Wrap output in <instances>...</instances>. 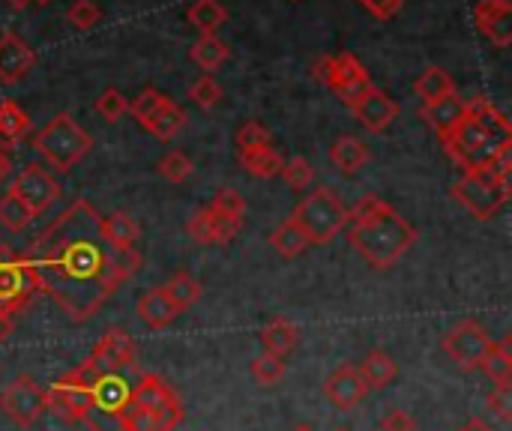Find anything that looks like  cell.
<instances>
[{"mask_svg": "<svg viewBox=\"0 0 512 431\" xmlns=\"http://www.w3.org/2000/svg\"><path fill=\"white\" fill-rule=\"evenodd\" d=\"M36 285L75 321H90L138 267V252H114L102 237V216L87 198H75L24 255Z\"/></svg>", "mask_w": 512, "mask_h": 431, "instance_id": "obj_1", "label": "cell"}, {"mask_svg": "<svg viewBox=\"0 0 512 431\" xmlns=\"http://www.w3.org/2000/svg\"><path fill=\"white\" fill-rule=\"evenodd\" d=\"M348 225V240L354 252L375 270H390L417 243V228L378 195L360 198L348 210Z\"/></svg>", "mask_w": 512, "mask_h": 431, "instance_id": "obj_2", "label": "cell"}, {"mask_svg": "<svg viewBox=\"0 0 512 431\" xmlns=\"http://www.w3.org/2000/svg\"><path fill=\"white\" fill-rule=\"evenodd\" d=\"M450 159L462 171H486L507 147H512V126L507 114L486 96L465 102L462 123L441 138Z\"/></svg>", "mask_w": 512, "mask_h": 431, "instance_id": "obj_3", "label": "cell"}, {"mask_svg": "<svg viewBox=\"0 0 512 431\" xmlns=\"http://www.w3.org/2000/svg\"><path fill=\"white\" fill-rule=\"evenodd\" d=\"M33 147L36 153L57 171H72L90 150H93V138L87 129H81L72 114L60 111L54 114L33 138Z\"/></svg>", "mask_w": 512, "mask_h": 431, "instance_id": "obj_4", "label": "cell"}, {"mask_svg": "<svg viewBox=\"0 0 512 431\" xmlns=\"http://www.w3.org/2000/svg\"><path fill=\"white\" fill-rule=\"evenodd\" d=\"M291 219L306 231L312 246H327L348 228V207L336 198V192L321 186L297 204Z\"/></svg>", "mask_w": 512, "mask_h": 431, "instance_id": "obj_5", "label": "cell"}, {"mask_svg": "<svg viewBox=\"0 0 512 431\" xmlns=\"http://www.w3.org/2000/svg\"><path fill=\"white\" fill-rule=\"evenodd\" d=\"M453 198L480 222L498 216V210L510 201V180L495 177L489 171H465L453 186Z\"/></svg>", "mask_w": 512, "mask_h": 431, "instance_id": "obj_6", "label": "cell"}, {"mask_svg": "<svg viewBox=\"0 0 512 431\" xmlns=\"http://www.w3.org/2000/svg\"><path fill=\"white\" fill-rule=\"evenodd\" d=\"M45 411L60 417L63 423H84L90 426L93 417V399H90V378L87 366L66 372L45 390Z\"/></svg>", "mask_w": 512, "mask_h": 431, "instance_id": "obj_7", "label": "cell"}, {"mask_svg": "<svg viewBox=\"0 0 512 431\" xmlns=\"http://www.w3.org/2000/svg\"><path fill=\"white\" fill-rule=\"evenodd\" d=\"M39 294L36 276L27 264V258L12 255L9 249H0V315H15L33 303Z\"/></svg>", "mask_w": 512, "mask_h": 431, "instance_id": "obj_8", "label": "cell"}, {"mask_svg": "<svg viewBox=\"0 0 512 431\" xmlns=\"http://www.w3.org/2000/svg\"><path fill=\"white\" fill-rule=\"evenodd\" d=\"M492 339L489 333L474 321V318H465L459 321L453 330H447V336L441 339V348L444 354L462 369V372H480L486 354L492 351Z\"/></svg>", "mask_w": 512, "mask_h": 431, "instance_id": "obj_9", "label": "cell"}, {"mask_svg": "<svg viewBox=\"0 0 512 431\" xmlns=\"http://www.w3.org/2000/svg\"><path fill=\"white\" fill-rule=\"evenodd\" d=\"M0 411L18 429H30L45 414V390L33 378L18 375L0 390Z\"/></svg>", "mask_w": 512, "mask_h": 431, "instance_id": "obj_10", "label": "cell"}, {"mask_svg": "<svg viewBox=\"0 0 512 431\" xmlns=\"http://www.w3.org/2000/svg\"><path fill=\"white\" fill-rule=\"evenodd\" d=\"M9 192H12L33 216H39V213H45V210L60 198L63 189H60V183H57L42 165L30 162V165L12 180Z\"/></svg>", "mask_w": 512, "mask_h": 431, "instance_id": "obj_11", "label": "cell"}, {"mask_svg": "<svg viewBox=\"0 0 512 431\" xmlns=\"http://www.w3.org/2000/svg\"><path fill=\"white\" fill-rule=\"evenodd\" d=\"M327 87H330L348 108H354L375 84H372L369 72L363 69V63H360L351 51H345V54H333V69H330Z\"/></svg>", "mask_w": 512, "mask_h": 431, "instance_id": "obj_12", "label": "cell"}, {"mask_svg": "<svg viewBox=\"0 0 512 431\" xmlns=\"http://www.w3.org/2000/svg\"><path fill=\"white\" fill-rule=\"evenodd\" d=\"M135 360H138L135 342H132L129 333L120 330V327L105 330V336L96 342V348H93V354H90V363H93L96 369H102V372H117V375L126 372V369H132Z\"/></svg>", "mask_w": 512, "mask_h": 431, "instance_id": "obj_13", "label": "cell"}, {"mask_svg": "<svg viewBox=\"0 0 512 431\" xmlns=\"http://www.w3.org/2000/svg\"><path fill=\"white\" fill-rule=\"evenodd\" d=\"M351 111H354V117L360 120V126L366 132L381 135V132H387L393 126V120L399 117L402 108H399V102L390 93H384L381 87H372Z\"/></svg>", "mask_w": 512, "mask_h": 431, "instance_id": "obj_14", "label": "cell"}, {"mask_svg": "<svg viewBox=\"0 0 512 431\" xmlns=\"http://www.w3.org/2000/svg\"><path fill=\"white\" fill-rule=\"evenodd\" d=\"M474 24L495 48H507L512 42L510 0H480L474 9Z\"/></svg>", "mask_w": 512, "mask_h": 431, "instance_id": "obj_15", "label": "cell"}, {"mask_svg": "<svg viewBox=\"0 0 512 431\" xmlns=\"http://www.w3.org/2000/svg\"><path fill=\"white\" fill-rule=\"evenodd\" d=\"M33 66V48L12 30L0 33V84H18L21 78H27V72H33Z\"/></svg>", "mask_w": 512, "mask_h": 431, "instance_id": "obj_16", "label": "cell"}, {"mask_svg": "<svg viewBox=\"0 0 512 431\" xmlns=\"http://www.w3.org/2000/svg\"><path fill=\"white\" fill-rule=\"evenodd\" d=\"M324 396L336 405V411H354L369 396V387L363 384L357 366H339L324 381Z\"/></svg>", "mask_w": 512, "mask_h": 431, "instance_id": "obj_17", "label": "cell"}, {"mask_svg": "<svg viewBox=\"0 0 512 431\" xmlns=\"http://www.w3.org/2000/svg\"><path fill=\"white\" fill-rule=\"evenodd\" d=\"M102 237L114 252H135V243L141 240V228L129 213L117 210L111 216H102Z\"/></svg>", "mask_w": 512, "mask_h": 431, "instance_id": "obj_18", "label": "cell"}, {"mask_svg": "<svg viewBox=\"0 0 512 431\" xmlns=\"http://www.w3.org/2000/svg\"><path fill=\"white\" fill-rule=\"evenodd\" d=\"M138 318L144 321V327L147 330H165V327H171L174 324V318L180 315L177 309H174V303L165 297V291L162 288H153V291H147V294H141V300H138Z\"/></svg>", "mask_w": 512, "mask_h": 431, "instance_id": "obj_19", "label": "cell"}, {"mask_svg": "<svg viewBox=\"0 0 512 431\" xmlns=\"http://www.w3.org/2000/svg\"><path fill=\"white\" fill-rule=\"evenodd\" d=\"M357 372H360V378H363V384L369 387V390H387L393 381H396V360L384 351V348H372L363 360H360V366H357Z\"/></svg>", "mask_w": 512, "mask_h": 431, "instance_id": "obj_20", "label": "cell"}, {"mask_svg": "<svg viewBox=\"0 0 512 431\" xmlns=\"http://www.w3.org/2000/svg\"><path fill=\"white\" fill-rule=\"evenodd\" d=\"M261 345H264V354L288 357L300 345V327L291 324L288 318H273L261 330Z\"/></svg>", "mask_w": 512, "mask_h": 431, "instance_id": "obj_21", "label": "cell"}, {"mask_svg": "<svg viewBox=\"0 0 512 431\" xmlns=\"http://www.w3.org/2000/svg\"><path fill=\"white\" fill-rule=\"evenodd\" d=\"M462 117H465V99L459 96H447L435 105H423V120L438 132V138L450 135L462 123Z\"/></svg>", "mask_w": 512, "mask_h": 431, "instance_id": "obj_22", "label": "cell"}, {"mask_svg": "<svg viewBox=\"0 0 512 431\" xmlns=\"http://www.w3.org/2000/svg\"><path fill=\"white\" fill-rule=\"evenodd\" d=\"M30 132V117L21 111L18 102L3 99L0 102V150H12L18 141H24Z\"/></svg>", "mask_w": 512, "mask_h": 431, "instance_id": "obj_23", "label": "cell"}, {"mask_svg": "<svg viewBox=\"0 0 512 431\" xmlns=\"http://www.w3.org/2000/svg\"><path fill=\"white\" fill-rule=\"evenodd\" d=\"M330 162H333L342 174H357V171L369 162V147H366L357 135H342V138H336V144L330 147Z\"/></svg>", "mask_w": 512, "mask_h": 431, "instance_id": "obj_24", "label": "cell"}, {"mask_svg": "<svg viewBox=\"0 0 512 431\" xmlns=\"http://www.w3.org/2000/svg\"><path fill=\"white\" fill-rule=\"evenodd\" d=\"M414 90H417V96L423 99V105H435V102H441V99H447V96H456V81H453V75H450L447 69L429 66V69L417 78Z\"/></svg>", "mask_w": 512, "mask_h": 431, "instance_id": "obj_25", "label": "cell"}, {"mask_svg": "<svg viewBox=\"0 0 512 431\" xmlns=\"http://www.w3.org/2000/svg\"><path fill=\"white\" fill-rule=\"evenodd\" d=\"M186 123H189L186 111H183L177 102L165 99V105H162V108L153 114V120L147 123V132H150L153 138H159V141H171V138H177V135L186 129Z\"/></svg>", "mask_w": 512, "mask_h": 431, "instance_id": "obj_26", "label": "cell"}, {"mask_svg": "<svg viewBox=\"0 0 512 431\" xmlns=\"http://www.w3.org/2000/svg\"><path fill=\"white\" fill-rule=\"evenodd\" d=\"M162 291H165V297L174 303V309H177V312L192 309V306L201 300V294H204L201 282H198L192 273H174V276L162 285Z\"/></svg>", "mask_w": 512, "mask_h": 431, "instance_id": "obj_27", "label": "cell"}, {"mask_svg": "<svg viewBox=\"0 0 512 431\" xmlns=\"http://www.w3.org/2000/svg\"><path fill=\"white\" fill-rule=\"evenodd\" d=\"M186 18L201 36H207V33H216L228 21V9L219 0H195L186 9Z\"/></svg>", "mask_w": 512, "mask_h": 431, "instance_id": "obj_28", "label": "cell"}, {"mask_svg": "<svg viewBox=\"0 0 512 431\" xmlns=\"http://www.w3.org/2000/svg\"><path fill=\"white\" fill-rule=\"evenodd\" d=\"M270 246H273L282 258H297V255H303L312 243H309L306 231H303L294 219H285V222L270 234Z\"/></svg>", "mask_w": 512, "mask_h": 431, "instance_id": "obj_29", "label": "cell"}, {"mask_svg": "<svg viewBox=\"0 0 512 431\" xmlns=\"http://www.w3.org/2000/svg\"><path fill=\"white\" fill-rule=\"evenodd\" d=\"M189 57L204 72H213V69H219L228 60V45L216 33H207V36H198V42L189 48Z\"/></svg>", "mask_w": 512, "mask_h": 431, "instance_id": "obj_30", "label": "cell"}, {"mask_svg": "<svg viewBox=\"0 0 512 431\" xmlns=\"http://www.w3.org/2000/svg\"><path fill=\"white\" fill-rule=\"evenodd\" d=\"M480 372H486L489 381H495V387H510L512 381V351H510V339L504 342H495L492 351L486 354Z\"/></svg>", "mask_w": 512, "mask_h": 431, "instance_id": "obj_31", "label": "cell"}, {"mask_svg": "<svg viewBox=\"0 0 512 431\" xmlns=\"http://www.w3.org/2000/svg\"><path fill=\"white\" fill-rule=\"evenodd\" d=\"M240 165L252 174V177H261V180H270L282 171L285 159L276 147H264V150H252V153H240Z\"/></svg>", "mask_w": 512, "mask_h": 431, "instance_id": "obj_32", "label": "cell"}, {"mask_svg": "<svg viewBox=\"0 0 512 431\" xmlns=\"http://www.w3.org/2000/svg\"><path fill=\"white\" fill-rule=\"evenodd\" d=\"M117 423H120V431H171V426L159 417V411L135 408V405H126Z\"/></svg>", "mask_w": 512, "mask_h": 431, "instance_id": "obj_33", "label": "cell"}, {"mask_svg": "<svg viewBox=\"0 0 512 431\" xmlns=\"http://www.w3.org/2000/svg\"><path fill=\"white\" fill-rule=\"evenodd\" d=\"M264 147H273L270 129L261 120H246L237 129V156L240 153H252V150H264Z\"/></svg>", "mask_w": 512, "mask_h": 431, "instance_id": "obj_34", "label": "cell"}, {"mask_svg": "<svg viewBox=\"0 0 512 431\" xmlns=\"http://www.w3.org/2000/svg\"><path fill=\"white\" fill-rule=\"evenodd\" d=\"M288 375V366H285V357H273V354H261L252 360V378L261 384V387H276L282 384Z\"/></svg>", "mask_w": 512, "mask_h": 431, "instance_id": "obj_35", "label": "cell"}, {"mask_svg": "<svg viewBox=\"0 0 512 431\" xmlns=\"http://www.w3.org/2000/svg\"><path fill=\"white\" fill-rule=\"evenodd\" d=\"M30 219H33V213H30L12 192L0 195V225H3L6 231L18 234V231H24V228L30 225Z\"/></svg>", "mask_w": 512, "mask_h": 431, "instance_id": "obj_36", "label": "cell"}, {"mask_svg": "<svg viewBox=\"0 0 512 431\" xmlns=\"http://www.w3.org/2000/svg\"><path fill=\"white\" fill-rule=\"evenodd\" d=\"M192 171H195V165H192V159L183 150H171V153H165L159 159V174L168 183H186L192 177Z\"/></svg>", "mask_w": 512, "mask_h": 431, "instance_id": "obj_37", "label": "cell"}, {"mask_svg": "<svg viewBox=\"0 0 512 431\" xmlns=\"http://www.w3.org/2000/svg\"><path fill=\"white\" fill-rule=\"evenodd\" d=\"M96 114L105 120V123H117L126 111H129V102H126V96L117 90V87H105L99 96H96Z\"/></svg>", "mask_w": 512, "mask_h": 431, "instance_id": "obj_38", "label": "cell"}, {"mask_svg": "<svg viewBox=\"0 0 512 431\" xmlns=\"http://www.w3.org/2000/svg\"><path fill=\"white\" fill-rule=\"evenodd\" d=\"M279 174L285 177L288 189H294V192L309 189V186H312V180H315V168H312V165H309V159H303V156L288 159V162L282 165V171H279Z\"/></svg>", "mask_w": 512, "mask_h": 431, "instance_id": "obj_39", "label": "cell"}, {"mask_svg": "<svg viewBox=\"0 0 512 431\" xmlns=\"http://www.w3.org/2000/svg\"><path fill=\"white\" fill-rule=\"evenodd\" d=\"M213 213H219V216H228V219H237V222H243V213H246V201H243V195L237 192V189H228V186H222L216 195H213V201L207 204Z\"/></svg>", "mask_w": 512, "mask_h": 431, "instance_id": "obj_40", "label": "cell"}, {"mask_svg": "<svg viewBox=\"0 0 512 431\" xmlns=\"http://www.w3.org/2000/svg\"><path fill=\"white\" fill-rule=\"evenodd\" d=\"M189 99H192L198 108L210 111V108H216V105H219V99H222V87H219V81H216L213 75H201V78L189 87Z\"/></svg>", "mask_w": 512, "mask_h": 431, "instance_id": "obj_41", "label": "cell"}, {"mask_svg": "<svg viewBox=\"0 0 512 431\" xmlns=\"http://www.w3.org/2000/svg\"><path fill=\"white\" fill-rule=\"evenodd\" d=\"M165 99H168V96H162L159 90H141V93H138V99L129 105V111H132V117L147 129V123H150V120H153V114L165 105Z\"/></svg>", "mask_w": 512, "mask_h": 431, "instance_id": "obj_42", "label": "cell"}, {"mask_svg": "<svg viewBox=\"0 0 512 431\" xmlns=\"http://www.w3.org/2000/svg\"><path fill=\"white\" fill-rule=\"evenodd\" d=\"M186 234L198 243V246H216L213 243V216L207 207L195 210V216L186 222Z\"/></svg>", "mask_w": 512, "mask_h": 431, "instance_id": "obj_43", "label": "cell"}, {"mask_svg": "<svg viewBox=\"0 0 512 431\" xmlns=\"http://www.w3.org/2000/svg\"><path fill=\"white\" fill-rule=\"evenodd\" d=\"M99 6L93 0H75L66 12V21L75 27V30H90L93 24H99Z\"/></svg>", "mask_w": 512, "mask_h": 431, "instance_id": "obj_44", "label": "cell"}, {"mask_svg": "<svg viewBox=\"0 0 512 431\" xmlns=\"http://www.w3.org/2000/svg\"><path fill=\"white\" fill-rule=\"evenodd\" d=\"M486 405L501 423H512V387H495L486 396Z\"/></svg>", "mask_w": 512, "mask_h": 431, "instance_id": "obj_45", "label": "cell"}, {"mask_svg": "<svg viewBox=\"0 0 512 431\" xmlns=\"http://www.w3.org/2000/svg\"><path fill=\"white\" fill-rule=\"evenodd\" d=\"M207 210H210V207H207ZM210 216H213V243H216V246L231 243V240L240 234V228H243V222L228 219V216H219V213H213V210H210Z\"/></svg>", "mask_w": 512, "mask_h": 431, "instance_id": "obj_46", "label": "cell"}, {"mask_svg": "<svg viewBox=\"0 0 512 431\" xmlns=\"http://www.w3.org/2000/svg\"><path fill=\"white\" fill-rule=\"evenodd\" d=\"M375 18H381V21H390L393 15H399L402 12V6H405V0H360Z\"/></svg>", "mask_w": 512, "mask_h": 431, "instance_id": "obj_47", "label": "cell"}, {"mask_svg": "<svg viewBox=\"0 0 512 431\" xmlns=\"http://www.w3.org/2000/svg\"><path fill=\"white\" fill-rule=\"evenodd\" d=\"M381 431H417V423H414V417L405 414V411H390V414H384V420H381Z\"/></svg>", "mask_w": 512, "mask_h": 431, "instance_id": "obj_48", "label": "cell"}, {"mask_svg": "<svg viewBox=\"0 0 512 431\" xmlns=\"http://www.w3.org/2000/svg\"><path fill=\"white\" fill-rule=\"evenodd\" d=\"M12 333H15V324H12V318H9V315H0V345H3V342L12 336Z\"/></svg>", "mask_w": 512, "mask_h": 431, "instance_id": "obj_49", "label": "cell"}, {"mask_svg": "<svg viewBox=\"0 0 512 431\" xmlns=\"http://www.w3.org/2000/svg\"><path fill=\"white\" fill-rule=\"evenodd\" d=\"M459 431H495V429H492V426H489L486 420L474 417V420H468V423H465V426H462V429H459Z\"/></svg>", "mask_w": 512, "mask_h": 431, "instance_id": "obj_50", "label": "cell"}, {"mask_svg": "<svg viewBox=\"0 0 512 431\" xmlns=\"http://www.w3.org/2000/svg\"><path fill=\"white\" fill-rule=\"evenodd\" d=\"M3 3H6L9 9H24V6H30L33 0H3Z\"/></svg>", "mask_w": 512, "mask_h": 431, "instance_id": "obj_51", "label": "cell"}, {"mask_svg": "<svg viewBox=\"0 0 512 431\" xmlns=\"http://www.w3.org/2000/svg\"><path fill=\"white\" fill-rule=\"evenodd\" d=\"M294 431H315V429H312V426H297Z\"/></svg>", "mask_w": 512, "mask_h": 431, "instance_id": "obj_52", "label": "cell"}, {"mask_svg": "<svg viewBox=\"0 0 512 431\" xmlns=\"http://www.w3.org/2000/svg\"><path fill=\"white\" fill-rule=\"evenodd\" d=\"M36 3H48V0H36Z\"/></svg>", "mask_w": 512, "mask_h": 431, "instance_id": "obj_53", "label": "cell"}, {"mask_svg": "<svg viewBox=\"0 0 512 431\" xmlns=\"http://www.w3.org/2000/svg\"><path fill=\"white\" fill-rule=\"evenodd\" d=\"M336 431H351V429H336Z\"/></svg>", "mask_w": 512, "mask_h": 431, "instance_id": "obj_54", "label": "cell"}]
</instances>
